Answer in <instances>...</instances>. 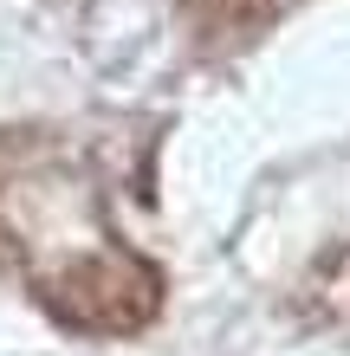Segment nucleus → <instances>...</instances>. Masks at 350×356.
<instances>
[{"label":"nucleus","mask_w":350,"mask_h":356,"mask_svg":"<svg viewBox=\"0 0 350 356\" xmlns=\"http://www.w3.org/2000/svg\"><path fill=\"white\" fill-rule=\"evenodd\" d=\"M305 305L324 311V318H350V240L331 246V253L312 266V279H305Z\"/></svg>","instance_id":"f257e3e1"}]
</instances>
